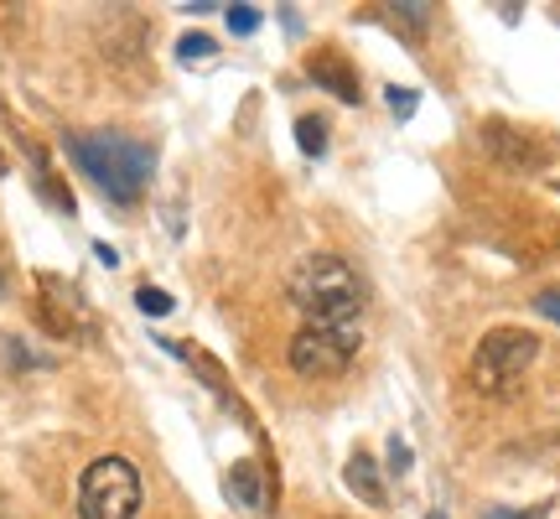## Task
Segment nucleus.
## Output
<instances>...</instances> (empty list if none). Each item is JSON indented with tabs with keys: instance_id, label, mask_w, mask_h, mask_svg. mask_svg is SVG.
<instances>
[{
	"instance_id": "nucleus-10",
	"label": "nucleus",
	"mask_w": 560,
	"mask_h": 519,
	"mask_svg": "<svg viewBox=\"0 0 560 519\" xmlns=\"http://www.w3.org/2000/svg\"><path fill=\"white\" fill-rule=\"evenodd\" d=\"M296 140H301V151H306V157H322V151H327V125L312 120V115H301V120H296Z\"/></svg>"
},
{
	"instance_id": "nucleus-17",
	"label": "nucleus",
	"mask_w": 560,
	"mask_h": 519,
	"mask_svg": "<svg viewBox=\"0 0 560 519\" xmlns=\"http://www.w3.org/2000/svg\"><path fill=\"white\" fill-rule=\"evenodd\" d=\"M535 307H540V312H545L550 322H560V291H545V297L535 301Z\"/></svg>"
},
{
	"instance_id": "nucleus-12",
	"label": "nucleus",
	"mask_w": 560,
	"mask_h": 519,
	"mask_svg": "<svg viewBox=\"0 0 560 519\" xmlns=\"http://www.w3.org/2000/svg\"><path fill=\"white\" fill-rule=\"evenodd\" d=\"M136 307L145 312V318H166V312H172L177 301L166 297V291H156V286H140V291H136Z\"/></svg>"
},
{
	"instance_id": "nucleus-20",
	"label": "nucleus",
	"mask_w": 560,
	"mask_h": 519,
	"mask_svg": "<svg viewBox=\"0 0 560 519\" xmlns=\"http://www.w3.org/2000/svg\"><path fill=\"white\" fill-rule=\"evenodd\" d=\"M0 172H5V157H0Z\"/></svg>"
},
{
	"instance_id": "nucleus-4",
	"label": "nucleus",
	"mask_w": 560,
	"mask_h": 519,
	"mask_svg": "<svg viewBox=\"0 0 560 519\" xmlns=\"http://www.w3.org/2000/svg\"><path fill=\"white\" fill-rule=\"evenodd\" d=\"M140 473L130 458H94L79 478V519H136Z\"/></svg>"
},
{
	"instance_id": "nucleus-6",
	"label": "nucleus",
	"mask_w": 560,
	"mask_h": 519,
	"mask_svg": "<svg viewBox=\"0 0 560 519\" xmlns=\"http://www.w3.org/2000/svg\"><path fill=\"white\" fill-rule=\"evenodd\" d=\"M42 322H47V333L52 338H79L83 333V301L79 291L58 276H42Z\"/></svg>"
},
{
	"instance_id": "nucleus-19",
	"label": "nucleus",
	"mask_w": 560,
	"mask_h": 519,
	"mask_svg": "<svg viewBox=\"0 0 560 519\" xmlns=\"http://www.w3.org/2000/svg\"><path fill=\"white\" fill-rule=\"evenodd\" d=\"M0 286H5V270H0Z\"/></svg>"
},
{
	"instance_id": "nucleus-11",
	"label": "nucleus",
	"mask_w": 560,
	"mask_h": 519,
	"mask_svg": "<svg viewBox=\"0 0 560 519\" xmlns=\"http://www.w3.org/2000/svg\"><path fill=\"white\" fill-rule=\"evenodd\" d=\"M213 53H219V42L202 37V32H187V37L177 42V58L182 62H202V58H213Z\"/></svg>"
},
{
	"instance_id": "nucleus-21",
	"label": "nucleus",
	"mask_w": 560,
	"mask_h": 519,
	"mask_svg": "<svg viewBox=\"0 0 560 519\" xmlns=\"http://www.w3.org/2000/svg\"><path fill=\"white\" fill-rule=\"evenodd\" d=\"M431 519H446V515H431Z\"/></svg>"
},
{
	"instance_id": "nucleus-3",
	"label": "nucleus",
	"mask_w": 560,
	"mask_h": 519,
	"mask_svg": "<svg viewBox=\"0 0 560 519\" xmlns=\"http://www.w3.org/2000/svg\"><path fill=\"white\" fill-rule=\"evenodd\" d=\"M535 359H540V338L529 327H493L472 354V384L482 395H514Z\"/></svg>"
},
{
	"instance_id": "nucleus-9",
	"label": "nucleus",
	"mask_w": 560,
	"mask_h": 519,
	"mask_svg": "<svg viewBox=\"0 0 560 519\" xmlns=\"http://www.w3.org/2000/svg\"><path fill=\"white\" fill-rule=\"evenodd\" d=\"M348 488H353L369 509H384V499H389V494H384V478H380V462L369 458L363 447L348 458Z\"/></svg>"
},
{
	"instance_id": "nucleus-13",
	"label": "nucleus",
	"mask_w": 560,
	"mask_h": 519,
	"mask_svg": "<svg viewBox=\"0 0 560 519\" xmlns=\"http://www.w3.org/2000/svg\"><path fill=\"white\" fill-rule=\"evenodd\" d=\"M229 26H234L240 37H249V32L260 26V5H229Z\"/></svg>"
},
{
	"instance_id": "nucleus-1",
	"label": "nucleus",
	"mask_w": 560,
	"mask_h": 519,
	"mask_svg": "<svg viewBox=\"0 0 560 519\" xmlns=\"http://www.w3.org/2000/svg\"><path fill=\"white\" fill-rule=\"evenodd\" d=\"M68 157L79 161L89 177L100 182V193L109 203H140L145 182H151V166H156V151L145 140H130V136H68Z\"/></svg>"
},
{
	"instance_id": "nucleus-16",
	"label": "nucleus",
	"mask_w": 560,
	"mask_h": 519,
	"mask_svg": "<svg viewBox=\"0 0 560 519\" xmlns=\"http://www.w3.org/2000/svg\"><path fill=\"white\" fill-rule=\"evenodd\" d=\"M389 462H395V473H405V468H410V447H405L400 437L389 441Z\"/></svg>"
},
{
	"instance_id": "nucleus-18",
	"label": "nucleus",
	"mask_w": 560,
	"mask_h": 519,
	"mask_svg": "<svg viewBox=\"0 0 560 519\" xmlns=\"http://www.w3.org/2000/svg\"><path fill=\"white\" fill-rule=\"evenodd\" d=\"M545 509H493V515H482V519H540Z\"/></svg>"
},
{
	"instance_id": "nucleus-14",
	"label": "nucleus",
	"mask_w": 560,
	"mask_h": 519,
	"mask_svg": "<svg viewBox=\"0 0 560 519\" xmlns=\"http://www.w3.org/2000/svg\"><path fill=\"white\" fill-rule=\"evenodd\" d=\"M389 16H395V21H405L410 32H420V26L431 21V5H389Z\"/></svg>"
},
{
	"instance_id": "nucleus-2",
	"label": "nucleus",
	"mask_w": 560,
	"mask_h": 519,
	"mask_svg": "<svg viewBox=\"0 0 560 519\" xmlns=\"http://www.w3.org/2000/svg\"><path fill=\"white\" fill-rule=\"evenodd\" d=\"M291 301L301 307L306 327H353L363 312V286L338 255H312L291 276Z\"/></svg>"
},
{
	"instance_id": "nucleus-8",
	"label": "nucleus",
	"mask_w": 560,
	"mask_h": 519,
	"mask_svg": "<svg viewBox=\"0 0 560 519\" xmlns=\"http://www.w3.org/2000/svg\"><path fill=\"white\" fill-rule=\"evenodd\" d=\"M312 83H317V89H332L342 104H359L363 100L359 79L348 73V62H342L338 53H322V58H312Z\"/></svg>"
},
{
	"instance_id": "nucleus-15",
	"label": "nucleus",
	"mask_w": 560,
	"mask_h": 519,
	"mask_svg": "<svg viewBox=\"0 0 560 519\" xmlns=\"http://www.w3.org/2000/svg\"><path fill=\"white\" fill-rule=\"evenodd\" d=\"M416 89H389V109H395V120H410L416 115Z\"/></svg>"
},
{
	"instance_id": "nucleus-7",
	"label": "nucleus",
	"mask_w": 560,
	"mask_h": 519,
	"mask_svg": "<svg viewBox=\"0 0 560 519\" xmlns=\"http://www.w3.org/2000/svg\"><path fill=\"white\" fill-rule=\"evenodd\" d=\"M223 494L240 504V509L260 515L265 509V473L255 468V462H234V468H229V478H223Z\"/></svg>"
},
{
	"instance_id": "nucleus-5",
	"label": "nucleus",
	"mask_w": 560,
	"mask_h": 519,
	"mask_svg": "<svg viewBox=\"0 0 560 519\" xmlns=\"http://www.w3.org/2000/svg\"><path fill=\"white\" fill-rule=\"evenodd\" d=\"M353 354H359V333L353 327H301L291 348H285V359H291L301 380H338L342 369L353 364Z\"/></svg>"
}]
</instances>
